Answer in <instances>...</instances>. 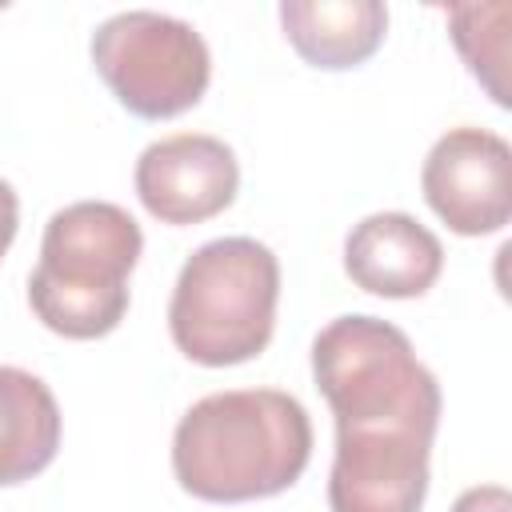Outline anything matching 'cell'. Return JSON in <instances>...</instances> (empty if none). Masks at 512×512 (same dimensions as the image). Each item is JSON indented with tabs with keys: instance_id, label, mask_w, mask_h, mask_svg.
I'll use <instances>...</instances> for the list:
<instances>
[{
	"instance_id": "1",
	"label": "cell",
	"mask_w": 512,
	"mask_h": 512,
	"mask_svg": "<svg viewBox=\"0 0 512 512\" xmlns=\"http://www.w3.org/2000/svg\"><path fill=\"white\" fill-rule=\"evenodd\" d=\"M312 380L336 416L332 512H420L440 384L380 316H336L312 340Z\"/></svg>"
},
{
	"instance_id": "2",
	"label": "cell",
	"mask_w": 512,
	"mask_h": 512,
	"mask_svg": "<svg viewBox=\"0 0 512 512\" xmlns=\"http://www.w3.org/2000/svg\"><path fill=\"white\" fill-rule=\"evenodd\" d=\"M312 456V420L280 388H236L196 400L172 432V472L208 504L264 500L300 480Z\"/></svg>"
},
{
	"instance_id": "3",
	"label": "cell",
	"mask_w": 512,
	"mask_h": 512,
	"mask_svg": "<svg viewBox=\"0 0 512 512\" xmlns=\"http://www.w3.org/2000/svg\"><path fill=\"white\" fill-rule=\"evenodd\" d=\"M140 224L108 200H76L52 212L40 264L28 276L36 320L68 340L108 336L128 312V276L140 260Z\"/></svg>"
},
{
	"instance_id": "4",
	"label": "cell",
	"mask_w": 512,
	"mask_h": 512,
	"mask_svg": "<svg viewBox=\"0 0 512 512\" xmlns=\"http://www.w3.org/2000/svg\"><path fill=\"white\" fill-rule=\"evenodd\" d=\"M276 300L280 264L268 244L252 236L208 240L176 276L168 300L172 344L204 368L244 364L268 348Z\"/></svg>"
},
{
	"instance_id": "5",
	"label": "cell",
	"mask_w": 512,
	"mask_h": 512,
	"mask_svg": "<svg viewBox=\"0 0 512 512\" xmlns=\"http://www.w3.org/2000/svg\"><path fill=\"white\" fill-rule=\"evenodd\" d=\"M92 64L140 120H172L196 108L212 80L204 36L188 20L148 8L108 16L92 32Z\"/></svg>"
},
{
	"instance_id": "6",
	"label": "cell",
	"mask_w": 512,
	"mask_h": 512,
	"mask_svg": "<svg viewBox=\"0 0 512 512\" xmlns=\"http://www.w3.org/2000/svg\"><path fill=\"white\" fill-rule=\"evenodd\" d=\"M420 188L452 232H500L512 216V148L488 128H452L432 144Z\"/></svg>"
},
{
	"instance_id": "7",
	"label": "cell",
	"mask_w": 512,
	"mask_h": 512,
	"mask_svg": "<svg viewBox=\"0 0 512 512\" xmlns=\"http://www.w3.org/2000/svg\"><path fill=\"white\" fill-rule=\"evenodd\" d=\"M240 188L232 148L204 132L156 140L136 160V196L160 224H204L220 216Z\"/></svg>"
},
{
	"instance_id": "8",
	"label": "cell",
	"mask_w": 512,
	"mask_h": 512,
	"mask_svg": "<svg viewBox=\"0 0 512 512\" xmlns=\"http://www.w3.org/2000/svg\"><path fill=\"white\" fill-rule=\"evenodd\" d=\"M444 268V248L408 212H372L344 240V272L356 288L388 300L424 296Z\"/></svg>"
},
{
	"instance_id": "9",
	"label": "cell",
	"mask_w": 512,
	"mask_h": 512,
	"mask_svg": "<svg viewBox=\"0 0 512 512\" xmlns=\"http://www.w3.org/2000/svg\"><path fill=\"white\" fill-rule=\"evenodd\" d=\"M280 28L300 60L340 72L364 64L380 48L388 8L380 0H284Z\"/></svg>"
},
{
	"instance_id": "10",
	"label": "cell",
	"mask_w": 512,
	"mask_h": 512,
	"mask_svg": "<svg viewBox=\"0 0 512 512\" xmlns=\"http://www.w3.org/2000/svg\"><path fill=\"white\" fill-rule=\"evenodd\" d=\"M60 448V408L52 388L12 364H0V488L40 476Z\"/></svg>"
},
{
	"instance_id": "11",
	"label": "cell",
	"mask_w": 512,
	"mask_h": 512,
	"mask_svg": "<svg viewBox=\"0 0 512 512\" xmlns=\"http://www.w3.org/2000/svg\"><path fill=\"white\" fill-rule=\"evenodd\" d=\"M508 4H456L448 8L452 40L468 64V72L488 88V96L508 108V88H504V60H508Z\"/></svg>"
},
{
	"instance_id": "12",
	"label": "cell",
	"mask_w": 512,
	"mask_h": 512,
	"mask_svg": "<svg viewBox=\"0 0 512 512\" xmlns=\"http://www.w3.org/2000/svg\"><path fill=\"white\" fill-rule=\"evenodd\" d=\"M452 512H512V496L500 484H480L456 496Z\"/></svg>"
},
{
	"instance_id": "13",
	"label": "cell",
	"mask_w": 512,
	"mask_h": 512,
	"mask_svg": "<svg viewBox=\"0 0 512 512\" xmlns=\"http://www.w3.org/2000/svg\"><path fill=\"white\" fill-rule=\"evenodd\" d=\"M16 228H20V200H16L12 184H8V180H0V256L12 248Z\"/></svg>"
}]
</instances>
